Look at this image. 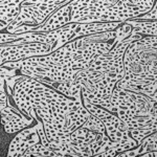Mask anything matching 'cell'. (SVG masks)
<instances>
[{"label":"cell","mask_w":157,"mask_h":157,"mask_svg":"<svg viewBox=\"0 0 157 157\" xmlns=\"http://www.w3.org/2000/svg\"><path fill=\"white\" fill-rule=\"evenodd\" d=\"M141 157H157V151L146 153V154H144V155H141Z\"/></svg>","instance_id":"15"},{"label":"cell","mask_w":157,"mask_h":157,"mask_svg":"<svg viewBox=\"0 0 157 157\" xmlns=\"http://www.w3.org/2000/svg\"><path fill=\"white\" fill-rule=\"evenodd\" d=\"M35 120L30 116L23 114L17 108V106H13L7 98V106L2 110L0 114V121L3 125L6 133L12 134L15 132L26 129Z\"/></svg>","instance_id":"6"},{"label":"cell","mask_w":157,"mask_h":157,"mask_svg":"<svg viewBox=\"0 0 157 157\" xmlns=\"http://www.w3.org/2000/svg\"><path fill=\"white\" fill-rule=\"evenodd\" d=\"M97 137L98 133L92 132L86 128L80 127L70 134V145L75 147H84L94 141Z\"/></svg>","instance_id":"10"},{"label":"cell","mask_w":157,"mask_h":157,"mask_svg":"<svg viewBox=\"0 0 157 157\" xmlns=\"http://www.w3.org/2000/svg\"><path fill=\"white\" fill-rule=\"evenodd\" d=\"M140 157H141V156H140Z\"/></svg>","instance_id":"17"},{"label":"cell","mask_w":157,"mask_h":157,"mask_svg":"<svg viewBox=\"0 0 157 157\" xmlns=\"http://www.w3.org/2000/svg\"><path fill=\"white\" fill-rule=\"evenodd\" d=\"M35 112L42 121V127L50 148L61 157L70 156V134L71 131L65 128V125L56 121L47 110L36 108Z\"/></svg>","instance_id":"3"},{"label":"cell","mask_w":157,"mask_h":157,"mask_svg":"<svg viewBox=\"0 0 157 157\" xmlns=\"http://www.w3.org/2000/svg\"><path fill=\"white\" fill-rule=\"evenodd\" d=\"M124 23L130 25L133 29V33L139 35H146L150 37H156L157 22L156 21H140V20H127Z\"/></svg>","instance_id":"11"},{"label":"cell","mask_w":157,"mask_h":157,"mask_svg":"<svg viewBox=\"0 0 157 157\" xmlns=\"http://www.w3.org/2000/svg\"><path fill=\"white\" fill-rule=\"evenodd\" d=\"M120 146V144L111 141L106 134H98V137L94 141L84 147H75L70 145L71 155L78 157H92L100 153L107 151L108 149Z\"/></svg>","instance_id":"9"},{"label":"cell","mask_w":157,"mask_h":157,"mask_svg":"<svg viewBox=\"0 0 157 157\" xmlns=\"http://www.w3.org/2000/svg\"><path fill=\"white\" fill-rule=\"evenodd\" d=\"M82 104L91 115L95 116V117L98 118L104 124L105 133L111 141H114V143H117L120 145H125V144H130L135 141L129 137L127 127H126L125 124L116 115L110 113L109 111L105 110L104 108L92 105V104L87 102L83 98H82Z\"/></svg>","instance_id":"4"},{"label":"cell","mask_w":157,"mask_h":157,"mask_svg":"<svg viewBox=\"0 0 157 157\" xmlns=\"http://www.w3.org/2000/svg\"><path fill=\"white\" fill-rule=\"evenodd\" d=\"M38 143H40V138L36 126L24 129L13 138L9 146L6 157H21L27 149Z\"/></svg>","instance_id":"7"},{"label":"cell","mask_w":157,"mask_h":157,"mask_svg":"<svg viewBox=\"0 0 157 157\" xmlns=\"http://www.w3.org/2000/svg\"><path fill=\"white\" fill-rule=\"evenodd\" d=\"M3 81H6L4 78H0V84H1V82H3Z\"/></svg>","instance_id":"16"},{"label":"cell","mask_w":157,"mask_h":157,"mask_svg":"<svg viewBox=\"0 0 157 157\" xmlns=\"http://www.w3.org/2000/svg\"><path fill=\"white\" fill-rule=\"evenodd\" d=\"M69 1L42 0V1H22L20 11L11 24L6 27L7 34L21 35L32 33L46 21L50 15L67 4Z\"/></svg>","instance_id":"2"},{"label":"cell","mask_w":157,"mask_h":157,"mask_svg":"<svg viewBox=\"0 0 157 157\" xmlns=\"http://www.w3.org/2000/svg\"><path fill=\"white\" fill-rule=\"evenodd\" d=\"M57 50L56 45L42 44V43H24V44L0 45V67L9 62L29 59L33 57L50 55Z\"/></svg>","instance_id":"5"},{"label":"cell","mask_w":157,"mask_h":157,"mask_svg":"<svg viewBox=\"0 0 157 157\" xmlns=\"http://www.w3.org/2000/svg\"><path fill=\"white\" fill-rule=\"evenodd\" d=\"M70 14H71V7H70V1L67 4L61 6L57 11L52 13V15L46 19L42 25L34 29L32 33L35 34H47L54 30L60 29L62 27L66 26L70 23Z\"/></svg>","instance_id":"8"},{"label":"cell","mask_w":157,"mask_h":157,"mask_svg":"<svg viewBox=\"0 0 157 157\" xmlns=\"http://www.w3.org/2000/svg\"><path fill=\"white\" fill-rule=\"evenodd\" d=\"M156 19H157V6H156V2H155V4L153 6L150 12L141 15V16L137 17V18H135L134 20H140V21H156Z\"/></svg>","instance_id":"14"},{"label":"cell","mask_w":157,"mask_h":157,"mask_svg":"<svg viewBox=\"0 0 157 157\" xmlns=\"http://www.w3.org/2000/svg\"><path fill=\"white\" fill-rule=\"evenodd\" d=\"M138 156H141L146 153L157 151V134L156 132L147 136L146 138L143 139L141 144L137 147Z\"/></svg>","instance_id":"13"},{"label":"cell","mask_w":157,"mask_h":157,"mask_svg":"<svg viewBox=\"0 0 157 157\" xmlns=\"http://www.w3.org/2000/svg\"><path fill=\"white\" fill-rule=\"evenodd\" d=\"M21 157H61L55 150L44 147L41 143L32 146L23 153Z\"/></svg>","instance_id":"12"},{"label":"cell","mask_w":157,"mask_h":157,"mask_svg":"<svg viewBox=\"0 0 157 157\" xmlns=\"http://www.w3.org/2000/svg\"><path fill=\"white\" fill-rule=\"evenodd\" d=\"M156 37L131 43L124 55V77L120 81H157Z\"/></svg>","instance_id":"1"}]
</instances>
